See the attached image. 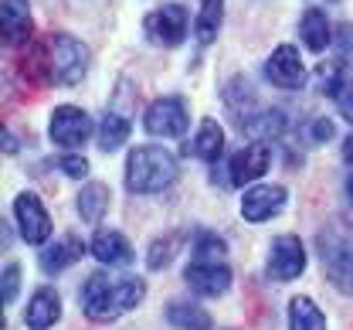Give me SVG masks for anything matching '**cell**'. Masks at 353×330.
<instances>
[{
    "label": "cell",
    "mask_w": 353,
    "mask_h": 330,
    "mask_svg": "<svg viewBox=\"0 0 353 330\" xmlns=\"http://www.w3.org/2000/svg\"><path fill=\"white\" fill-rule=\"evenodd\" d=\"M303 140H306L309 146H323V143H330L333 140V123L323 119V116L306 119V123H303Z\"/></svg>",
    "instance_id": "cell-30"
},
{
    "label": "cell",
    "mask_w": 353,
    "mask_h": 330,
    "mask_svg": "<svg viewBox=\"0 0 353 330\" xmlns=\"http://www.w3.org/2000/svg\"><path fill=\"white\" fill-rule=\"evenodd\" d=\"M289 327L292 330H326L323 310L309 296H292L289 300Z\"/></svg>",
    "instance_id": "cell-23"
},
{
    "label": "cell",
    "mask_w": 353,
    "mask_h": 330,
    "mask_svg": "<svg viewBox=\"0 0 353 330\" xmlns=\"http://www.w3.org/2000/svg\"><path fill=\"white\" fill-rule=\"evenodd\" d=\"M333 48H336V61L347 68L353 65V24H340L333 31Z\"/></svg>",
    "instance_id": "cell-32"
},
{
    "label": "cell",
    "mask_w": 353,
    "mask_h": 330,
    "mask_svg": "<svg viewBox=\"0 0 353 330\" xmlns=\"http://www.w3.org/2000/svg\"><path fill=\"white\" fill-rule=\"evenodd\" d=\"M194 153L204 160V164H218L221 153H224V130H221L218 119H201L197 126V137H194Z\"/></svg>",
    "instance_id": "cell-22"
},
{
    "label": "cell",
    "mask_w": 353,
    "mask_h": 330,
    "mask_svg": "<svg viewBox=\"0 0 353 330\" xmlns=\"http://www.w3.org/2000/svg\"><path fill=\"white\" fill-rule=\"evenodd\" d=\"M285 204H289V194L279 184H248V191L241 194V218L252 225H262V222H272Z\"/></svg>",
    "instance_id": "cell-12"
},
{
    "label": "cell",
    "mask_w": 353,
    "mask_h": 330,
    "mask_svg": "<svg viewBox=\"0 0 353 330\" xmlns=\"http://www.w3.org/2000/svg\"><path fill=\"white\" fill-rule=\"evenodd\" d=\"M95 133V123L82 106H58L51 123H48V137L58 143L61 150H79L85 146Z\"/></svg>",
    "instance_id": "cell-6"
},
{
    "label": "cell",
    "mask_w": 353,
    "mask_h": 330,
    "mask_svg": "<svg viewBox=\"0 0 353 330\" xmlns=\"http://www.w3.org/2000/svg\"><path fill=\"white\" fill-rule=\"evenodd\" d=\"M343 160H347V164L353 167V133L347 137V140H343Z\"/></svg>",
    "instance_id": "cell-36"
},
{
    "label": "cell",
    "mask_w": 353,
    "mask_h": 330,
    "mask_svg": "<svg viewBox=\"0 0 353 330\" xmlns=\"http://www.w3.org/2000/svg\"><path fill=\"white\" fill-rule=\"evenodd\" d=\"M238 126H241L245 137H252L255 143L279 140V137H285V130H289V116H285L282 109L268 106V109H252V116H245Z\"/></svg>",
    "instance_id": "cell-15"
},
{
    "label": "cell",
    "mask_w": 353,
    "mask_h": 330,
    "mask_svg": "<svg viewBox=\"0 0 353 330\" xmlns=\"http://www.w3.org/2000/svg\"><path fill=\"white\" fill-rule=\"evenodd\" d=\"M61 317V296L58 289L51 286H38L28 310H24V320H28V330H51Z\"/></svg>",
    "instance_id": "cell-16"
},
{
    "label": "cell",
    "mask_w": 353,
    "mask_h": 330,
    "mask_svg": "<svg viewBox=\"0 0 353 330\" xmlns=\"http://www.w3.org/2000/svg\"><path fill=\"white\" fill-rule=\"evenodd\" d=\"M163 317H167V324L176 330H211L208 310L197 307L194 300H174V303H167Z\"/></svg>",
    "instance_id": "cell-20"
},
{
    "label": "cell",
    "mask_w": 353,
    "mask_h": 330,
    "mask_svg": "<svg viewBox=\"0 0 353 330\" xmlns=\"http://www.w3.org/2000/svg\"><path fill=\"white\" fill-rule=\"evenodd\" d=\"M14 218H17V229H21V238L28 245H48L51 238V215L41 204V197L34 191H21L14 197Z\"/></svg>",
    "instance_id": "cell-10"
},
{
    "label": "cell",
    "mask_w": 353,
    "mask_h": 330,
    "mask_svg": "<svg viewBox=\"0 0 353 330\" xmlns=\"http://www.w3.org/2000/svg\"><path fill=\"white\" fill-rule=\"evenodd\" d=\"M228 255V245H224V238L214 235V232H197L194 235V259H214L221 262Z\"/></svg>",
    "instance_id": "cell-29"
},
{
    "label": "cell",
    "mask_w": 353,
    "mask_h": 330,
    "mask_svg": "<svg viewBox=\"0 0 353 330\" xmlns=\"http://www.w3.org/2000/svg\"><path fill=\"white\" fill-rule=\"evenodd\" d=\"M299 38H303V45H306L312 55H319V51H326V48L333 45V24H330V17H326L319 7H309L306 14H303V21H299Z\"/></svg>",
    "instance_id": "cell-19"
},
{
    "label": "cell",
    "mask_w": 353,
    "mask_h": 330,
    "mask_svg": "<svg viewBox=\"0 0 353 330\" xmlns=\"http://www.w3.org/2000/svg\"><path fill=\"white\" fill-rule=\"evenodd\" d=\"M187 28H190V17H187L183 3H163L153 14H146V21H143L146 38L160 48H176L187 38Z\"/></svg>",
    "instance_id": "cell-9"
},
{
    "label": "cell",
    "mask_w": 353,
    "mask_h": 330,
    "mask_svg": "<svg viewBox=\"0 0 353 330\" xmlns=\"http://www.w3.org/2000/svg\"><path fill=\"white\" fill-rule=\"evenodd\" d=\"M224 99H228V106L234 109L238 123H241L252 109H259V106H255V93H252V86L245 82V75H234V79H231V86L224 89Z\"/></svg>",
    "instance_id": "cell-26"
},
{
    "label": "cell",
    "mask_w": 353,
    "mask_h": 330,
    "mask_svg": "<svg viewBox=\"0 0 353 330\" xmlns=\"http://www.w3.org/2000/svg\"><path fill=\"white\" fill-rule=\"evenodd\" d=\"M88 45L79 41L75 35H44L41 41L28 48L24 61H21V72L38 82V86H79L88 72Z\"/></svg>",
    "instance_id": "cell-1"
},
{
    "label": "cell",
    "mask_w": 353,
    "mask_h": 330,
    "mask_svg": "<svg viewBox=\"0 0 353 330\" xmlns=\"http://www.w3.org/2000/svg\"><path fill=\"white\" fill-rule=\"evenodd\" d=\"M347 201H350V204H353V177H350V181H347Z\"/></svg>",
    "instance_id": "cell-37"
},
{
    "label": "cell",
    "mask_w": 353,
    "mask_h": 330,
    "mask_svg": "<svg viewBox=\"0 0 353 330\" xmlns=\"http://www.w3.org/2000/svg\"><path fill=\"white\" fill-rule=\"evenodd\" d=\"M316 255L326 280L340 293H353V225L347 218H330L316 235Z\"/></svg>",
    "instance_id": "cell-4"
},
{
    "label": "cell",
    "mask_w": 353,
    "mask_h": 330,
    "mask_svg": "<svg viewBox=\"0 0 353 330\" xmlns=\"http://www.w3.org/2000/svg\"><path fill=\"white\" fill-rule=\"evenodd\" d=\"M17 293H21V266L17 262H7L3 266V280H0V300L10 307L17 300Z\"/></svg>",
    "instance_id": "cell-33"
},
{
    "label": "cell",
    "mask_w": 353,
    "mask_h": 330,
    "mask_svg": "<svg viewBox=\"0 0 353 330\" xmlns=\"http://www.w3.org/2000/svg\"><path fill=\"white\" fill-rule=\"evenodd\" d=\"M88 252L102 262V266H130L132 262V245L123 232H112V229H102L95 232V238L88 242Z\"/></svg>",
    "instance_id": "cell-17"
},
{
    "label": "cell",
    "mask_w": 353,
    "mask_h": 330,
    "mask_svg": "<svg viewBox=\"0 0 353 330\" xmlns=\"http://www.w3.org/2000/svg\"><path fill=\"white\" fill-rule=\"evenodd\" d=\"M176 252H180V235H176V232H170V235H160L153 245H150V252H146V266H150V273L167 269V266L174 262Z\"/></svg>",
    "instance_id": "cell-27"
},
{
    "label": "cell",
    "mask_w": 353,
    "mask_h": 330,
    "mask_svg": "<svg viewBox=\"0 0 353 330\" xmlns=\"http://www.w3.org/2000/svg\"><path fill=\"white\" fill-rule=\"evenodd\" d=\"M197 3H201V10H197V28H194V35H197L201 45H211V41L218 38L221 21H224V0H197Z\"/></svg>",
    "instance_id": "cell-24"
},
{
    "label": "cell",
    "mask_w": 353,
    "mask_h": 330,
    "mask_svg": "<svg viewBox=\"0 0 353 330\" xmlns=\"http://www.w3.org/2000/svg\"><path fill=\"white\" fill-rule=\"evenodd\" d=\"M105 211H109V188L105 184H85V188L79 191V215L85 218V222H102L105 218Z\"/></svg>",
    "instance_id": "cell-25"
},
{
    "label": "cell",
    "mask_w": 353,
    "mask_h": 330,
    "mask_svg": "<svg viewBox=\"0 0 353 330\" xmlns=\"http://www.w3.org/2000/svg\"><path fill=\"white\" fill-rule=\"evenodd\" d=\"M51 164H58V171L65 174V177H72V181H82L88 177V160L82 153H72V150H65L58 160H51Z\"/></svg>",
    "instance_id": "cell-31"
},
{
    "label": "cell",
    "mask_w": 353,
    "mask_h": 330,
    "mask_svg": "<svg viewBox=\"0 0 353 330\" xmlns=\"http://www.w3.org/2000/svg\"><path fill=\"white\" fill-rule=\"evenodd\" d=\"M0 137H3V153H14V150H17V140H14V133H10L7 126H3V133H0Z\"/></svg>",
    "instance_id": "cell-35"
},
{
    "label": "cell",
    "mask_w": 353,
    "mask_h": 330,
    "mask_svg": "<svg viewBox=\"0 0 353 330\" xmlns=\"http://www.w3.org/2000/svg\"><path fill=\"white\" fill-rule=\"evenodd\" d=\"M312 82H316V89L323 95H333L340 93V86L347 82V72H343V65L340 61H333V65H319L316 72H312Z\"/></svg>",
    "instance_id": "cell-28"
},
{
    "label": "cell",
    "mask_w": 353,
    "mask_h": 330,
    "mask_svg": "<svg viewBox=\"0 0 353 330\" xmlns=\"http://www.w3.org/2000/svg\"><path fill=\"white\" fill-rule=\"evenodd\" d=\"M187 126H190V109L187 99L180 95H160L143 113V130L150 137H183Z\"/></svg>",
    "instance_id": "cell-5"
},
{
    "label": "cell",
    "mask_w": 353,
    "mask_h": 330,
    "mask_svg": "<svg viewBox=\"0 0 353 330\" xmlns=\"http://www.w3.org/2000/svg\"><path fill=\"white\" fill-rule=\"evenodd\" d=\"M146 296V280L139 276H112L95 273L82 286V313L95 324H112L123 313L136 310Z\"/></svg>",
    "instance_id": "cell-2"
},
{
    "label": "cell",
    "mask_w": 353,
    "mask_h": 330,
    "mask_svg": "<svg viewBox=\"0 0 353 330\" xmlns=\"http://www.w3.org/2000/svg\"><path fill=\"white\" fill-rule=\"evenodd\" d=\"M231 266L214 262V259H194L183 269V283L190 286L197 296H224L231 289Z\"/></svg>",
    "instance_id": "cell-13"
},
{
    "label": "cell",
    "mask_w": 353,
    "mask_h": 330,
    "mask_svg": "<svg viewBox=\"0 0 353 330\" xmlns=\"http://www.w3.org/2000/svg\"><path fill=\"white\" fill-rule=\"evenodd\" d=\"M85 255V245H82V238L79 235H65L58 238V242H48V245H41V269L44 273H61V269H68V266H75L79 259Z\"/></svg>",
    "instance_id": "cell-18"
},
{
    "label": "cell",
    "mask_w": 353,
    "mask_h": 330,
    "mask_svg": "<svg viewBox=\"0 0 353 330\" xmlns=\"http://www.w3.org/2000/svg\"><path fill=\"white\" fill-rule=\"evenodd\" d=\"M272 167V150L268 143H248L245 150H238L231 160H228V184L234 188H248V184H259Z\"/></svg>",
    "instance_id": "cell-11"
},
{
    "label": "cell",
    "mask_w": 353,
    "mask_h": 330,
    "mask_svg": "<svg viewBox=\"0 0 353 330\" xmlns=\"http://www.w3.org/2000/svg\"><path fill=\"white\" fill-rule=\"evenodd\" d=\"M265 79L275 86V89H285V93H299L306 89L309 82V72H306V61L299 55L296 45H279L268 61H265Z\"/></svg>",
    "instance_id": "cell-7"
},
{
    "label": "cell",
    "mask_w": 353,
    "mask_h": 330,
    "mask_svg": "<svg viewBox=\"0 0 353 330\" xmlns=\"http://www.w3.org/2000/svg\"><path fill=\"white\" fill-rule=\"evenodd\" d=\"M0 31H3V45L21 48L31 41L34 35V17L28 0H3L0 3Z\"/></svg>",
    "instance_id": "cell-14"
},
{
    "label": "cell",
    "mask_w": 353,
    "mask_h": 330,
    "mask_svg": "<svg viewBox=\"0 0 353 330\" xmlns=\"http://www.w3.org/2000/svg\"><path fill=\"white\" fill-rule=\"evenodd\" d=\"M176 157L167 146L143 143L126 157V191L130 194H160L176 181Z\"/></svg>",
    "instance_id": "cell-3"
},
{
    "label": "cell",
    "mask_w": 353,
    "mask_h": 330,
    "mask_svg": "<svg viewBox=\"0 0 353 330\" xmlns=\"http://www.w3.org/2000/svg\"><path fill=\"white\" fill-rule=\"evenodd\" d=\"M126 140H130V116H123V113H105V116L99 119V126H95L99 150L116 153V150H123Z\"/></svg>",
    "instance_id": "cell-21"
},
{
    "label": "cell",
    "mask_w": 353,
    "mask_h": 330,
    "mask_svg": "<svg viewBox=\"0 0 353 330\" xmlns=\"http://www.w3.org/2000/svg\"><path fill=\"white\" fill-rule=\"evenodd\" d=\"M306 269V245L299 235H279L268 249V262H265V273L268 280L275 283H292L299 280Z\"/></svg>",
    "instance_id": "cell-8"
},
{
    "label": "cell",
    "mask_w": 353,
    "mask_h": 330,
    "mask_svg": "<svg viewBox=\"0 0 353 330\" xmlns=\"http://www.w3.org/2000/svg\"><path fill=\"white\" fill-rule=\"evenodd\" d=\"M333 102L340 106V116H343L347 123H353V79H347V82L340 86V93L333 95Z\"/></svg>",
    "instance_id": "cell-34"
}]
</instances>
